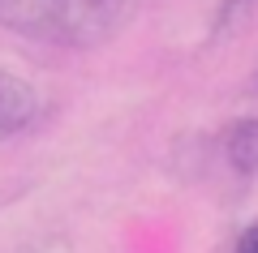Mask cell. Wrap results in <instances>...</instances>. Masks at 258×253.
<instances>
[{"instance_id":"2","label":"cell","mask_w":258,"mask_h":253,"mask_svg":"<svg viewBox=\"0 0 258 253\" xmlns=\"http://www.w3.org/2000/svg\"><path fill=\"white\" fill-rule=\"evenodd\" d=\"M30 116H35V86L13 77L9 69H0V142L26 129Z\"/></svg>"},{"instance_id":"4","label":"cell","mask_w":258,"mask_h":253,"mask_svg":"<svg viewBox=\"0 0 258 253\" xmlns=\"http://www.w3.org/2000/svg\"><path fill=\"white\" fill-rule=\"evenodd\" d=\"M232 253H258V223L245 227V236L237 240V249H232Z\"/></svg>"},{"instance_id":"3","label":"cell","mask_w":258,"mask_h":253,"mask_svg":"<svg viewBox=\"0 0 258 253\" xmlns=\"http://www.w3.org/2000/svg\"><path fill=\"white\" fill-rule=\"evenodd\" d=\"M224 159L237 167V172L254 176L258 172V120H237L224 133Z\"/></svg>"},{"instance_id":"1","label":"cell","mask_w":258,"mask_h":253,"mask_svg":"<svg viewBox=\"0 0 258 253\" xmlns=\"http://www.w3.org/2000/svg\"><path fill=\"white\" fill-rule=\"evenodd\" d=\"M138 0H0V22L47 43L91 47L120 30Z\"/></svg>"}]
</instances>
